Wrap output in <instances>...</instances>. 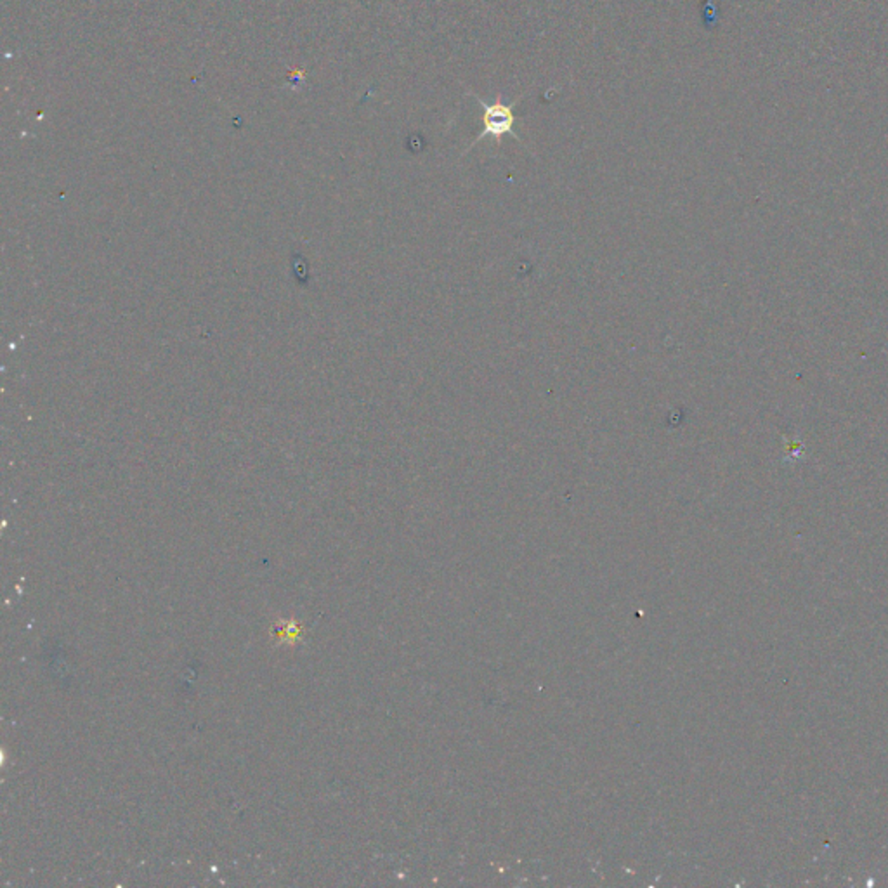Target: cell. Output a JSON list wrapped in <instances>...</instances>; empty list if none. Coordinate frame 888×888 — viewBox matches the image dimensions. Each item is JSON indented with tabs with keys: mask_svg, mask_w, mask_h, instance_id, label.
<instances>
[{
	"mask_svg": "<svg viewBox=\"0 0 888 888\" xmlns=\"http://www.w3.org/2000/svg\"><path fill=\"white\" fill-rule=\"evenodd\" d=\"M477 103L483 106V132L474 139V143L470 144L469 149H472L476 146L477 143L484 139V137L491 136L496 141V144L500 146L502 143V137L503 136H512L517 143H521V137L514 132V124H516V115H514V106L519 103V99H514L512 103H502V101H496L493 104H488L484 103L479 96H476ZM467 149V151H469Z\"/></svg>",
	"mask_w": 888,
	"mask_h": 888,
	"instance_id": "6da1fadb",
	"label": "cell"
}]
</instances>
